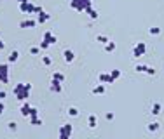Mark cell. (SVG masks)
<instances>
[{"label":"cell","mask_w":164,"mask_h":139,"mask_svg":"<svg viewBox=\"0 0 164 139\" xmlns=\"http://www.w3.org/2000/svg\"><path fill=\"white\" fill-rule=\"evenodd\" d=\"M115 47H117V45H115V42H108V44H105V50H107V52H114L115 50Z\"/></svg>","instance_id":"20"},{"label":"cell","mask_w":164,"mask_h":139,"mask_svg":"<svg viewBox=\"0 0 164 139\" xmlns=\"http://www.w3.org/2000/svg\"><path fill=\"white\" fill-rule=\"evenodd\" d=\"M49 19H51V14H47L45 11H42V12L37 16V23H38V24H44V23H47Z\"/></svg>","instance_id":"12"},{"label":"cell","mask_w":164,"mask_h":139,"mask_svg":"<svg viewBox=\"0 0 164 139\" xmlns=\"http://www.w3.org/2000/svg\"><path fill=\"white\" fill-rule=\"evenodd\" d=\"M72 132H73V127L72 124H65L59 127V134H58V139H70Z\"/></svg>","instance_id":"3"},{"label":"cell","mask_w":164,"mask_h":139,"mask_svg":"<svg viewBox=\"0 0 164 139\" xmlns=\"http://www.w3.org/2000/svg\"><path fill=\"white\" fill-rule=\"evenodd\" d=\"M49 47H51V44H49V42H45V40L40 42V49H49Z\"/></svg>","instance_id":"32"},{"label":"cell","mask_w":164,"mask_h":139,"mask_svg":"<svg viewBox=\"0 0 164 139\" xmlns=\"http://www.w3.org/2000/svg\"><path fill=\"white\" fill-rule=\"evenodd\" d=\"M105 118H107V120H114L115 115L112 113V111H108V113H105Z\"/></svg>","instance_id":"33"},{"label":"cell","mask_w":164,"mask_h":139,"mask_svg":"<svg viewBox=\"0 0 164 139\" xmlns=\"http://www.w3.org/2000/svg\"><path fill=\"white\" fill-rule=\"evenodd\" d=\"M49 90L51 92H56V94H59L61 90H63V85H61V82L59 80H51V83H49Z\"/></svg>","instance_id":"7"},{"label":"cell","mask_w":164,"mask_h":139,"mask_svg":"<svg viewBox=\"0 0 164 139\" xmlns=\"http://www.w3.org/2000/svg\"><path fill=\"white\" fill-rule=\"evenodd\" d=\"M96 42H100V44H103V45H105V44H108V42H110V38H108V37H105V35H96Z\"/></svg>","instance_id":"19"},{"label":"cell","mask_w":164,"mask_h":139,"mask_svg":"<svg viewBox=\"0 0 164 139\" xmlns=\"http://www.w3.org/2000/svg\"><path fill=\"white\" fill-rule=\"evenodd\" d=\"M30 90H32V83H16L14 89H12V92H14V96L18 101H28L30 97Z\"/></svg>","instance_id":"1"},{"label":"cell","mask_w":164,"mask_h":139,"mask_svg":"<svg viewBox=\"0 0 164 139\" xmlns=\"http://www.w3.org/2000/svg\"><path fill=\"white\" fill-rule=\"evenodd\" d=\"M19 11L25 14H33L35 12V5L32 2H23V4H19Z\"/></svg>","instance_id":"6"},{"label":"cell","mask_w":164,"mask_h":139,"mask_svg":"<svg viewBox=\"0 0 164 139\" xmlns=\"http://www.w3.org/2000/svg\"><path fill=\"white\" fill-rule=\"evenodd\" d=\"M98 80H100V83H114L115 80L110 76V73H100L98 75Z\"/></svg>","instance_id":"11"},{"label":"cell","mask_w":164,"mask_h":139,"mask_svg":"<svg viewBox=\"0 0 164 139\" xmlns=\"http://www.w3.org/2000/svg\"><path fill=\"white\" fill-rule=\"evenodd\" d=\"M42 63L45 64V66H51V63H52V59H51L49 56H42Z\"/></svg>","instance_id":"29"},{"label":"cell","mask_w":164,"mask_h":139,"mask_svg":"<svg viewBox=\"0 0 164 139\" xmlns=\"http://www.w3.org/2000/svg\"><path fill=\"white\" fill-rule=\"evenodd\" d=\"M38 52H40V47H32L30 49V54H33V56H37Z\"/></svg>","instance_id":"31"},{"label":"cell","mask_w":164,"mask_h":139,"mask_svg":"<svg viewBox=\"0 0 164 139\" xmlns=\"http://www.w3.org/2000/svg\"><path fill=\"white\" fill-rule=\"evenodd\" d=\"M161 110H162L161 103H154V104H152V108H150V113H152V115H159Z\"/></svg>","instance_id":"18"},{"label":"cell","mask_w":164,"mask_h":139,"mask_svg":"<svg viewBox=\"0 0 164 139\" xmlns=\"http://www.w3.org/2000/svg\"><path fill=\"white\" fill-rule=\"evenodd\" d=\"M147 131H149V132L159 131V124H157V122H152V124H149V125H147Z\"/></svg>","instance_id":"21"},{"label":"cell","mask_w":164,"mask_h":139,"mask_svg":"<svg viewBox=\"0 0 164 139\" xmlns=\"http://www.w3.org/2000/svg\"><path fill=\"white\" fill-rule=\"evenodd\" d=\"M30 117H38V110L32 106V111H30ZM30 117H28V118H30Z\"/></svg>","instance_id":"30"},{"label":"cell","mask_w":164,"mask_h":139,"mask_svg":"<svg viewBox=\"0 0 164 139\" xmlns=\"http://www.w3.org/2000/svg\"><path fill=\"white\" fill-rule=\"evenodd\" d=\"M145 50H147L145 42H138L135 47H133V57H142V56L145 54Z\"/></svg>","instance_id":"5"},{"label":"cell","mask_w":164,"mask_h":139,"mask_svg":"<svg viewBox=\"0 0 164 139\" xmlns=\"http://www.w3.org/2000/svg\"><path fill=\"white\" fill-rule=\"evenodd\" d=\"M147 68H149L147 64H136V66H135V70L138 71V73H145V71H147Z\"/></svg>","instance_id":"23"},{"label":"cell","mask_w":164,"mask_h":139,"mask_svg":"<svg viewBox=\"0 0 164 139\" xmlns=\"http://www.w3.org/2000/svg\"><path fill=\"white\" fill-rule=\"evenodd\" d=\"M105 83H98L96 87H93V94L94 96H101V94H105Z\"/></svg>","instance_id":"13"},{"label":"cell","mask_w":164,"mask_h":139,"mask_svg":"<svg viewBox=\"0 0 164 139\" xmlns=\"http://www.w3.org/2000/svg\"><path fill=\"white\" fill-rule=\"evenodd\" d=\"M0 83H9V64L7 63L0 64Z\"/></svg>","instance_id":"4"},{"label":"cell","mask_w":164,"mask_h":139,"mask_svg":"<svg viewBox=\"0 0 164 139\" xmlns=\"http://www.w3.org/2000/svg\"><path fill=\"white\" fill-rule=\"evenodd\" d=\"M18 2H19V4H23V2H28V0H18Z\"/></svg>","instance_id":"39"},{"label":"cell","mask_w":164,"mask_h":139,"mask_svg":"<svg viewBox=\"0 0 164 139\" xmlns=\"http://www.w3.org/2000/svg\"><path fill=\"white\" fill-rule=\"evenodd\" d=\"M42 11H44L42 7H38V5H35V12H33V14H40V12H42Z\"/></svg>","instance_id":"36"},{"label":"cell","mask_w":164,"mask_h":139,"mask_svg":"<svg viewBox=\"0 0 164 139\" xmlns=\"http://www.w3.org/2000/svg\"><path fill=\"white\" fill-rule=\"evenodd\" d=\"M18 59H19V52L18 50H11L7 56V63H16Z\"/></svg>","instance_id":"16"},{"label":"cell","mask_w":164,"mask_h":139,"mask_svg":"<svg viewBox=\"0 0 164 139\" xmlns=\"http://www.w3.org/2000/svg\"><path fill=\"white\" fill-rule=\"evenodd\" d=\"M5 96H7V92H5V90H0V101H4Z\"/></svg>","instance_id":"35"},{"label":"cell","mask_w":164,"mask_h":139,"mask_svg":"<svg viewBox=\"0 0 164 139\" xmlns=\"http://www.w3.org/2000/svg\"><path fill=\"white\" fill-rule=\"evenodd\" d=\"M87 125H89V129H96L98 127V118H96V115H89V118H87Z\"/></svg>","instance_id":"14"},{"label":"cell","mask_w":164,"mask_h":139,"mask_svg":"<svg viewBox=\"0 0 164 139\" xmlns=\"http://www.w3.org/2000/svg\"><path fill=\"white\" fill-rule=\"evenodd\" d=\"M162 139H164V137H162Z\"/></svg>","instance_id":"40"},{"label":"cell","mask_w":164,"mask_h":139,"mask_svg":"<svg viewBox=\"0 0 164 139\" xmlns=\"http://www.w3.org/2000/svg\"><path fill=\"white\" fill-rule=\"evenodd\" d=\"M30 111H32V104L28 101H23L21 103V108H19V113H21V117H30Z\"/></svg>","instance_id":"8"},{"label":"cell","mask_w":164,"mask_h":139,"mask_svg":"<svg viewBox=\"0 0 164 139\" xmlns=\"http://www.w3.org/2000/svg\"><path fill=\"white\" fill-rule=\"evenodd\" d=\"M7 129L9 131H12V132H16L18 131V124H16V122H7Z\"/></svg>","instance_id":"26"},{"label":"cell","mask_w":164,"mask_h":139,"mask_svg":"<svg viewBox=\"0 0 164 139\" xmlns=\"http://www.w3.org/2000/svg\"><path fill=\"white\" fill-rule=\"evenodd\" d=\"M19 26L21 28H35L37 26V21L35 19H25L19 23Z\"/></svg>","instance_id":"15"},{"label":"cell","mask_w":164,"mask_h":139,"mask_svg":"<svg viewBox=\"0 0 164 139\" xmlns=\"http://www.w3.org/2000/svg\"><path fill=\"white\" fill-rule=\"evenodd\" d=\"M68 115H70V117H77V115H79V110L75 108V106H70V108H68Z\"/></svg>","instance_id":"25"},{"label":"cell","mask_w":164,"mask_h":139,"mask_svg":"<svg viewBox=\"0 0 164 139\" xmlns=\"http://www.w3.org/2000/svg\"><path fill=\"white\" fill-rule=\"evenodd\" d=\"M2 49H5V44H4V42L0 40V50H2Z\"/></svg>","instance_id":"38"},{"label":"cell","mask_w":164,"mask_h":139,"mask_svg":"<svg viewBox=\"0 0 164 139\" xmlns=\"http://www.w3.org/2000/svg\"><path fill=\"white\" fill-rule=\"evenodd\" d=\"M149 33H150V35H159V33H161V28L152 26V28H149Z\"/></svg>","instance_id":"28"},{"label":"cell","mask_w":164,"mask_h":139,"mask_svg":"<svg viewBox=\"0 0 164 139\" xmlns=\"http://www.w3.org/2000/svg\"><path fill=\"white\" fill-rule=\"evenodd\" d=\"M42 40L49 42L51 45H54V44H56V42H58V37H56V35H54V33H52L51 30H47V31L44 33V38H42Z\"/></svg>","instance_id":"9"},{"label":"cell","mask_w":164,"mask_h":139,"mask_svg":"<svg viewBox=\"0 0 164 139\" xmlns=\"http://www.w3.org/2000/svg\"><path fill=\"white\" fill-rule=\"evenodd\" d=\"M63 59H65V63H73V59H75V52H73L72 49H65L63 50Z\"/></svg>","instance_id":"10"},{"label":"cell","mask_w":164,"mask_h":139,"mask_svg":"<svg viewBox=\"0 0 164 139\" xmlns=\"http://www.w3.org/2000/svg\"><path fill=\"white\" fill-rule=\"evenodd\" d=\"M52 78H54V80H59V82H63V80H65V75L56 71V73H52Z\"/></svg>","instance_id":"27"},{"label":"cell","mask_w":164,"mask_h":139,"mask_svg":"<svg viewBox=\"0 0 164 139\" xmlns=\"http://www.w3.org/2000/svg\"><path fill=\"white\" fill-rule=\"evenodd\" d=\"M86 12H87V16H89V19H98V16H100V14H98V11H96L94 7H89Z\"/></svg>","instance_id":"17"},{"label":"cell","mask_w":164,"mask_h":139,"mask_svg":"<svg viewBox=\"0 0 164 139\" xmlns=\"http://www.w3.org/2000/svg\"><path fill=\"white\" fill-rule=\"evenodd\" d=\"M145 73H147V75H152V76H154V75H156V70H154V68H150V66H149Z\"/></svg>","instance_id":"34"},{"label":"cell","mask_w":164,"mask_h":139,"mask_svg":"<svg viewBox=\"0 0 164 139\" xmlns=\"http://www.w3.org/2000/svg\"><path fill=\"white\" fill-rule=\"evenodd\" d=\"M4 110H5V104H4V103H2V101H0V115L4 113Z\"/></svg>","instance_id":"37"},{"label":"cell","mask_w":164,"mask_h":139,"mask_svg":"<svg viewBox=\"0 0 164 139\" xmlns=\"http://www.w3.org/2000/svg\"><path fill=\"white\" fill-rule=\"evenodd\" d=\"M110 76H112L114 80H117V78L121 76V70H110Z\"/></svg>","instance_id":"24"},{"label":"cell","mask_w":164,"mask_h":139,"mask_svg":"<svg viewBox=\"0 0 164 139\" xmlns=\"http://www.w3.org/2000/svg\"><path fill=\"white\" fill-rule=\"evenodd\" d=\"M30 124L32 125H42V118L40 117H30Z\"/></svg>","instance_id":"22"},{"label":"cell","mask_w":164,"mask_h":139,"mask_svg":"<svg viewBox=\"0 0 164 139\" xmlns=\"http://www.w3.org/2000/svg\"><path fill=\"white\" fill-rule=\"evenodd\" d=\"M70 7L77 12H86L89 7H93V0H70Z\"/></svg>","instance_id":"2"}]
</instances>
